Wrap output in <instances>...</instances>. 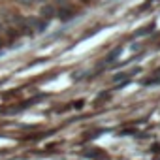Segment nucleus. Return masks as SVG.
Instances as JSON below:
<instances>
[{
	"instance_id": "nucleus-3",
	"label": "nucleus",
	"mask_w": 160,
	"mask_h": 160,
	"mask_svg": "<svg viewBox=\"0 0 160 160\" xmlns=\"http://www.w3.org/2000/svg\"><path fill=\"white\" fill-rule=\"evenodd\" d=\"M45 2H49V0H34V4H40V6L45 4Z\"/></svg>"
},
{
	"instance_id": "nucleus-1",
	"label": "nucleus",
	"mask_w": 160,
	"mask_h": 160,
	"mask_svg": "<svg viewBox=\"0 0 160 160\" xmlns=\"http://www.w3.org/2000/svg\"><path fill=\"white\" fill-rule=\"evenodd\" d=\"M38 17L43 19V21H49V19L57 17V6H55L53 2H45V4H42L40 10H38Z\"/></svg>"
},
{
	"instance_id": "nucleus-2",
	"label": "nucleus",
	"mask_w": 160,
	"mask_h": 160,
	"mask_svg": "<svg viewBox=\"0 0 160 160\" xmlns=\"http://www.w3.org/2000/svg\"><path fill=\"white\" fill-rule=\"evenodd\" d=\"M13 2H15V4H17L19 8H25V10H27V8H32V6H34V0H13Z\"/></svg>"
}]
</instances>
